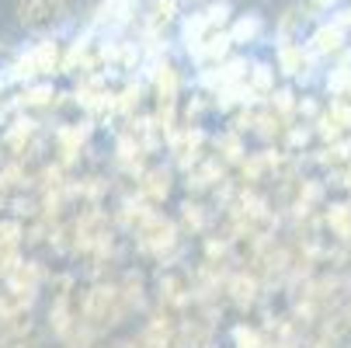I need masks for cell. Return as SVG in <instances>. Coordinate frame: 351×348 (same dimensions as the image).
Here are the masks:
<instances>
[{"label":"cell","instance_id":"8992f818","mask_svg":"<svg viewBox=\"0 0 351 348\" xmlns=\"http://www.w3.org/2000/svg\"><path fill=\"white\" fill-rule=\"evenodd\" d=\"M258 84L268 87V67H258Z\"/></svg>","mask_w":351,"mask_h":348},{"label":"cell","instance_id":"277c9868","mask_svg":"<svg viewBox=\"0 0 351 348\" xmlns=\"http://www.w3.org/2000/svg\"><path fill=\"white\" fill-rule=\"evenodd\" d=\"M14 67V53H8L4 45H0V70H11Z\"/></svg>","mask_w":351,"mask_h":348},{"label":"cell","instance_id":"7a4b0ae2","mask_svg":"<svg viewBox=\"0 0 351 348\" xmlns=\"http://www.w3.org/2000/svg\"><path fill=\"white\" fill-rule=\"evenodd\" d=\"M341 45H344V35H341L337 25H327V28H320L313 35V49H317V53H337Z\"/></svg>","mask_w":351,"mask_h":348},{"label":"cell","instance_id":"5b68a950","mask_svg":"<svg viewBox=\"0 0 351 348\" xmlns=\"http://www.w3.org/2000/svg\"><path fill=\"white\" fill-rule=\"evenodd\" d=\"M334 4H337V0H313L317 11H327V8H334Z\"/></svg>","mask_w":351,"mask_h":348},{"label":"cell","instance_id":"3957f363","mask_svg":"<svg viewBox=\"0 0 351 348\" xmlns=\"http://www.w3.org/2000/svg\"><path fill=\"white\" fill-rule=\"evenodd\" d=\"M258 32H261V18H258V14H247V18H240V21L233 25L230 42H250V38H258Z\"/></svg>","mask_w":351,"mask_h":348},{"label":"cell","instance_id":"6da1fadb","mask_svg":"<svg viewBox=\"0 0 351 348\" xmlns=\"http://www.w3.org/2000/svg\"><path fill=\"white\" fill-rule=\"evenodd\" d=\"M18 18L25 28L32 32H45L63 18V0H21L18 4Z\"/></svg>","mask_w":351,"mask_h":348}]
</instances>
